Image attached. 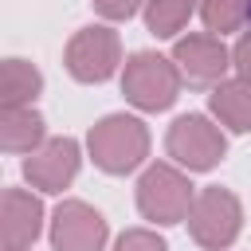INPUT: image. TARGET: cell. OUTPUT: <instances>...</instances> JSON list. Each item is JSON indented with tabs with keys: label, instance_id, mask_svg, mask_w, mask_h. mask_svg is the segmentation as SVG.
Returning <instances> with one entry per match:
<instances>
[{
	"label": "cell",
	"instance_id": "obj_1",
	"mask_svg": "<svg viewBox=\"0 0 251 251\" xmlns=\"http://www.w3.org/2000/svg\"><path fill=\"white\" fill-rule=\"evenodd\" d=\"M149 153V129L129 114H110L90 129V157L106 173H129Z\"/></svg>",
	"mask_w": 251,
	"mask_h": 251
},
{
	"label": "cell",
	"instance_id": "obj_2",
	"mask_svg": "<svg viewBox=\"0 0 251 251\" xmlns=\"http://www.w3.org/2000/svg\"><path fill=\"white\" fill-rule=\"evenodd\" d=\"M122 86H126V98L133 106H141V110H169L176 102V90H180V71L165 55L137 51L126 63Z\"/></svg>",
	"mask_w": 251,
	"mask_h": 251
},
{
	"label": "cell",
	"instance_id": "obj_3",
	"mask_svg": "<svg viewBox=\"0 0 251 251\" xmlns=\"http://www.w3.org/2000/svg\"><path fill=\"white\" fill-rule=\"evenodd\" d=\"M192 200H196L192 184L176 169H169V165H153L141 176V184H137V208L153 224H180V220H188Z\"/></svg>",
	"mask_w": 251,
	"mask_h": 251
},
{
	"label": "cell",
	"instance_id": "obj_4",
	"mask_svg": "<svg viewBox=\"0 0 251 251\" xmlns=\"http://www.w3.org/2000/svg\"><path fill=\"white\" fill-rule=\"evenodd\" d=\"M239 220H243L239 200L227 188H204L188 208V227H192L196 243L208 251H224L239 235Z\"/></svg>",
	"mask_w": 251,
	"mask_h": 251
},
{
	"label": "cell",
	"instance_id": "obj_5",
	"mask_svg": "<svg viewBox=\"0 0 251 251\" xmlns=\"http://www.w3.org/2000/svg\"><path fill=\"white\" fill-rule=\"evenodd\" d=\"M165 145H169V157L173 161H180L184 169H196V173H204V169H212L220 157H224V133L204 118V114H184V118H176L173 122V129H169V137H165Z\"/></svg>",
	"mask_w": 251,
	"mask_h": 251
},
{
	"label": "cell",
	"instance_id": "obj_6",
	"mask_svg": "<svg viewBox=\"0 0 251 251\" xmlns=\"http://www.w3.org/2000/svg\"><path fill=\"white\" fill-rule=\"evenodd\" d=\"M118 35L110 27H82L67 47V71L78 82H106L118 71Z\"/></svg>",
	"mask_w": 251,
	"mask_h": 251
},
{
	"label": "cell",
	"instance_id": "obj_7",
	"mask_svg": "<svg viewBox=\"0 0 251 251\" xmlns=\"http://www.w3.org/2000/svg\"><path fill=\"white\" fill-rule=\"evenodd\" d=\"M51 243H55V251H102V243H106V220L90 204L67 200V204L55 208Z\"/></svg>",
	"mask_w": 251,
	"mask_h": 251
},
{
	"label": "cell",
	"instance_id": "obj_8",
	"mask_svg": "<svg viewBox=\"0 0 251 251\" xmlns=\"http://www.w3.org/2000/svg\"><path fill=\"white\" fill-rule=\"evenodd\" d=\"M78 173V145L71 137H51L43 141L27 161H24V176L39 188V192H59L71 184V176Z\"/></svg>",
	"mask_w": 251,
	"mask_h": 251
},
{
	"label": "cell",
	"instance_id": "obj_9",
	"mask_svg": "<svg viewBox=\"0 0 251 251\" xmlns=\"http://www.w3.org/2000/svg\"><path fill=\"white\" fill-rule=\"evenodd\" d=\"M173 59L180 63L188 82H216L227 71V47L220 43V35H188L176 43Z\"/></svg>",
	"mask_w": 251,
	"mask_h": 251
},
{
	"label": "cell",
	"instance_id": "obj_10",
	"mask_svg": "<svg viewBox=\"0 0 251 251\" xmlns=\"http://www.w3.org/2000/svg\"><path fill=\"white\" fill-rule=\"evenodd\" d=\"M39 220H43V208L35 196L20 192V188H8L4 192V247L8 251H24L31 247V239L39 235Z\"/></svg>",
	"mask_w": 251,
	"mask_h": 251
},
{
	"label": "cell",
	"instance_id": "obj_11",
	"mask_svg": "<svg viewBox=\"0 0 251 251\" xmlns=\"http://www.w3.org/2000/svg\"><path fill=\"white\" fill-rule=\"evenodd\" d=\"M212 114L227 126V129H235V133H243V129H251V82H220L216 90H212Z\"/></svg>",
	"mask_w": 251,
	"mask_h": 251
},
{
	"label": "cell",
	"instance_id": "obj_12",
	"mask_svg": "<svg viewBox=\"0 0 251 251\" xmlns=\"http://www.w3.org/2000/svg\"><path fill=\"white\" fill-rule=\"evenodd\" d=\"M0 141L8 153H35V145L43 141V118L24 106V110H4V126H0Z\"/></svg>",
	"mask_w": 251,
	"mask_h": 251
},
{
	"label": "cell",
	"instance_id": "obj_13",
	"mask_svg": "<svg viewBox=\"0 0 251 251\" xmlns=\"http://www.w3.org/2000/svg\"><path fill=\"white\" fill-rule=\"evenodd\" d=\"M39 86H43V78L31 63H24V59L4 63V110H24L39 94Z\"/></svg>",
	"mask_w": 251,
	"mask_h": 251
},
{
	"label": "cell",
	"instance_id": "obj_14",
	"mask_svg": "<svg viewBox=\"0 0 251 251\" xmlns=\"http://www.w3.org/2000/svg\"><path fill=\"white\" fill-rule=\"evenodd\" d=\"M192 8H196V0H149V8H145V24H149L153 35L169 39V35H176V31L188 24Z\"/></svg>",
	"mask_w": 251,
	"mask_h": 251
},
{
	"label": "cell",
	"instance_id": "obj_15",
	"mask_svg": "<svg viewBox=\"0 0 251 251\" xmlns=\"http://www.w3.org/2000/svg\"><path fill=\"white\" fill-rule=\"evenodd\" d=\"M200 12H204V24H208V31H231V27H239L243 20H247V12H251V0H204L200 4Z\"/></svg>",
	"mask_w": 251,
	"mask_h": 251
},
{
	"label": "cell",
	"instance_id": "obj_16",
	"mask_svg": "<svg viewBox=\"0 0 251 251\" xmlns=\"http://www.w3.org/2000/svg\"><path fill=\"white\" fill-rule=\"evenodd\" d=\"M114 251H169V247H165V239H157L153 231H141V227H137V231H126Z\"/></svg>",
	"mask_w": 251,
	"mask_h": 251
},
{
	"label": "cell",
	"instance_id": "obj_17",
	"mask_svg": "<svg viewBox=\"0 0 251 251\" xmlns=\"http://www.w3.org/2000/svg\"><path fill=\"white\" fill-rule=\"evenodd\" d=\"M231 63H235L239 78H243V82H251V31H243V39L235 43V51H231Z\"/></svg>",
	"mask_w": 251,
	"mask_h": 251
},
{
	"label": "cell",
	"instance_id": "obj_18",
	"mask_svg": "<svg viewBox=\"0 0 251 251\" xmlns=\"http://www.w3.org/2000/svg\"><path fill=\"white\" fill-rule=\"evenodd\" d=\"M137 4H141V0H94V8H98L102 16H110V20H129V16L137 12Z\"/></svg>",
	"mask_w": 251,
	"mask_h": 251
},
{
	"label": "cell",
	"instance_id": "obj_19",
	"mask_svg": "<svg viewBox=\"0 0 251 251\" xmlns=\"http://www.w3.org/2000/svg\"><path fill=\"white\" fill-rule=\"evenodd\" d=\"M247 24H251V12H247Z\"/></svg>",
	"mask_w": 251,
	"mask_h": 251
},
{
	"label": "cell",
	"instance_id": "obj_20",
	"mask_svg": "<svg viewBox=\"0 0 251 251\" xmlns=\"http://www.w3.org/2000/svg\"><path fill=\"white\" fill-rule=\"evenodd\" d=\"M24 251H27V247H24Z\"/></svg>",
	"mask_w": 251,
	"mask_h": 251
}]
</instances>
